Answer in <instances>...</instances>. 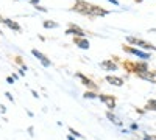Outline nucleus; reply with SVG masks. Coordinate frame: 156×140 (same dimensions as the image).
<instances>
[{"instance_id":"1","label":"nucleus","mask_w":156,"mask_h":140,"mask_svg":"<svg viewBox=\"0 0 156 140\" xmlns=\"http://www.w3.org/2000/svg\"><path fill=\"white\" fill-rule=\"evenodd\" d=\"M103 103H106V106L109 108V109H114V106H115V100H114V97H108V95H100L98 97Z\"/></svg>"},{"instance_id":"2","label":"nucleus","mask_w":156,"mask_h":140,"mask_svg":"<svg viewBox=\"0 0 156 140\" xmlns=\"http://www.w3.org/2000/svg\"><path fill=\"white\" fill-rule=\"evenodd\" d=\"M128 41L129 42H133V44H139L140 47H144V48H151V50H156L151 44H147V42H144V41H139V39H134V37H128Z\"/></svg>"},{"instance_id":"3","label":"nucleus","mask_w":156,"mask_h":140,"mask_svg":"<svg viewBox=\"0 0 156 140\" xmlns=\"http://www.w3.org/2000/svg\"><path fill=\"white\" fill-rule=\"evenodd\" d=\"M31 53H33V55H34V56H36L39 61H41V62H42V64H44L45 67H48V66H50V61H47V59H45V56H44L41 52H37V50H33Z\"/></svg>"},{"instance_id":"4","label":"nucleus","mask_w":156,"mask_h":140,"mask_svg":"<svg viewBox=\"0 0 156 140\" xmlns=\"http://www.w3.org/2000/svg\"><path fill=\"white\" fill-rule=\"evenodd\" d=\"M106 81L109 83V84H114V86H122L123 84V81L120 80V78H117V76H106Z\"/></svg>"},{"instance_id":"5","label":"nucleus","mask_w":156,"mask_h":140,"mask_svg":"<svg viewBox=\"0 0 156 140\" xmlns=\"http://www.w3.org/2000/svg\"><path fill=\"white\" fill-rule=\"evenodd\" d=\"M126 52H129V53H133V55H137L139 58H144V59H147V58H150L147 53H142V52H139V50H136V48H125Z\"/></svg>"},{"instance_id":"6","label":"nucleus","mask_w":156,"mask_h":140,"mask_svg":"<svg viewBox=\"0 0 156 140\" xmlns=\"http://www.w3.org/2000/svg\"><path fill=\"white\" fill-rule=\"evenodd\" d=\"M100 66L103 69H106V70H115V64H114V62H111V61H103Z\"/></svg>"},{"instance_id":"7","label":"nucleus","mask_w":156,"mask_h":140,"mask_svg":"<svg viewBox=\"0 0 156 140\" xmlns=\"http://www.w3.org/2000/svg\"><path fill=\"white\" fill-rule=\"evenodd\" d=\"M140 78H144V80H148V81L156 83V73H140Z\"/></svg>"},{"instance_id":"8","label":"nucleus","mask_w":156,"mask_h":140,"mask_svg":"<svg viewBox=\"0 0 156 140\" xmlns=\"http://www.w3.org/2000/svg\"><path fill=\"white\" fill-rule=\"evenodd\" d=\"M67 34H76V36H84L83 30H80L78 27H72L70 30H67Z\"/></svg>"},{"instance_id":"9","label":"nucleus","mask_w":156,"mask_h":140,"mask_svg":"<svg viewBox=\"0 0 156 140\" xmlns=\"http://www.w3.org/2000/svg\"><path fill=\"white\" fill-rule=\"evenodd\" d=\"M76 76H78V78H80L81 81H83V84H86V86H89V87H95V86L92 84V81H90V80H87L86 76H83V75H80V73H78Z\"/></svg>"},{"instance_id":"10","label":"nucleus","mask_w":156,"mask_h":140,"mask_svg":"<svg viewBox=\"0 0 156 140\" xmlns=\"http://www.w3.org/2000/svg\"><path fill=\"white\" fill-rule=\"evenodd\" d=\"M75 44H78V47H81V48H89V42L84 39H75Z\"/></svg>"},{"instance_id":"11","label":"nucleus","mask_w":156,"mask_h":140,"mask_svg":"<svg viewBox=\"0 0 156 140\" xmlns=\"http://www.w3.org/2000/svg\"><path fill=\"white\" fill-rule=\"evenodd\" d=\"M5 23L8 25V27H9V28H14V30H20V28H19V25H17L16 22H11V20H8V19H5Z\"/></svg>"},{"instance_id":"12","label":"nucleus","mask_w":156,"mask_h":140,"mask_svg":"<svg viewBox=\"0 0 156 140\" xmlns=\"http://www.w3.org/2000/svg\"><path fill=\"white\" fill-rule=\"evenodd\" d=\"M106 117H108V118H109L111 121H114L115 125H120V121H119V120H117V118H115V117L112 115V114H111V112H108V114H106Z\"/></svg>"},{"instance_id":"13","label":"nucleus","mask_w":156,"mask_h":140,"mask_svg":"<svg viewBox=\"0 0 156 140\" xmlns=\"http://www.w3.org/2000/svg\"><path fill=\"white\" fill-rule=\"evenodd\" d=\"M44 27L45 28H55V27H58V25L55 22H44Z\"/></svg>"},{"instance_id":"14","label":"nucleus","mask_w":156,"mask_h":140,"mask_svg":"<svg viewBox=\"0 0 156 140\" xmlns=\"http://www.w3.org/2000/svg\"><path fill=\"white\" fill-rule=\"evenodd\" d=\"M147 109H153V111H156V101H151V103H148V104H147Z\"/></svg>"},{"instance_id":"15","label":"nucleus","mask_w":156,"mask_h":140,"mask_svg":"<svg viewBox=\"0 0 156 140\" xmlns=\"http://www.w3.org/2000/svg\"><path fill=\"white\" fill-rule=\"evenodd\" d=\"M95 97H97V95L92 94V92H86V94H84V98H95Z\"/></svg>"},{"instance_id":"16","label":"nucleus","mask_w":156,"mask_h":140,"mask_svg":"<svg viewBox=\"0 0 156 140\" xmlns=\"http://www.w3.org/2000/svg\"><path fill=\"white\" fill-rule=\"evenodd\" d=\"M5 112H6V108L3 104H0V114H5Z\"/></svg>"},{"instance_id":"17","label":"nucleus","mask_w":156,"mask_h":140,"mask_svg":"<svg viewBox=\"0 0 156 140\" xmlns=\"http://www.w3.org/2000/svg\"><path fill=\"white\" fill-rule=\"evenodd\" d=\"M70 132H72V134H75V135H76V137H81V135H80V134H78V132H76V131H73V129H72V128H70Z\"/></svg>"},{"instance_id":"18","label":"nucleus","mask_w":156,"mask_h":140,"mask_svg":"<svg viewBox=\"0 0 156 140\" xmlns=\"http://www.w3.org/2000/svg\"><path fill=\"white\" fill-rule=\"evenodd\" d=\"M5 95H6V97H8V100H11V101H12V95H11V94H8V92H6V94H5Z\"/></svg>"},{"instance_id":"19","label":"nucleus","mask_w":156,"mask_h":140,"mask_svg":"<svg viewBox=\"0 0 156 140\" xmlns=\"http://www.w3.org/2000/svg\"><path fill=\"white\" fill-rule=\"evenodd\" d=\"M147 140H156L154 137H147Z\"/></svg>"}]
</instances>
